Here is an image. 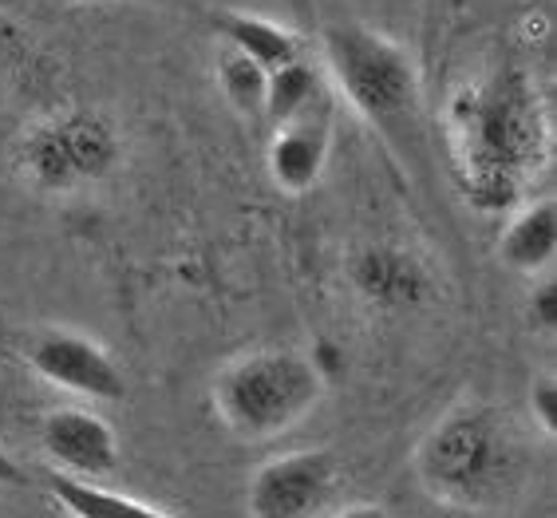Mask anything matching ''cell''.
I'll return each instance as SVG.
<instances>
[{"label": "cell", "instance_id": "cell-14", "mask_svg": "<svg viewBox=\"0 0 557 518\" xmlns=\"http://www.w3.org/2000/svg\"><path fill=\"white\" fill-rule=\"evenodd\" d=\"M321 108V76L312 72L309 64H300V60H293V64L277 67V72H269V87H265V108L269 120L277 123H289L297 120V115H305V111Z\"/></svg>", "mask_w": 557, "mask_h": 518}, {"label": "cell", "instance_id": "cell-15", "mask_svg": "<svg viewBox=\"0 0 557 518\" xmlns=\"http://www.w3.org/2000/svg\"><path fill=\"white\" fill-rule=\"evenodd\" d=\"M265 87H269V72L253 64V60H246V55L237 52H230L222 60V91L237 111L253 115V111L265 108Z\"/></svg>", "mask_w": 557, "mask_h": 518}, {"label": "cell", "instance_id": "cell-6", "mask_svg": "<svg viewBox=\"0 0 557 518\" xmlns=\"http://www.w3.org/2000/svg\"><path fill=\"white\" fill-rule=\"evenodd\" d=\"M119 159L115 131L99 115H67L24 143V171L48 190L103 178Z\"/></svg>", "mask_w": 557, "mask_h": 518}, {"label": "cell", "instance_id": "cell-18", "mask_svg": "<svg viewBox=\"0 0 557 518\" xmlns=\"http://www.w3.org/2000/svg\"><path fill=\"white\" fill-rule=\"evenodd\" d=\"M309 365L317 368V377H321L324 384H329V377H333V372H341V368H344L341 348L329 345V341H317V348H312V353H309Z\"/></svg>", "mask_w": 557, "mask_h": 518}, {"label": "cell", "instance_id": "cell-20", "mask_svg": "<svg viewBox=\"0 0 557 518\" xmlns=\"http://www.w3.org/2000/svg\"><path fill=\"white\" fill-rule=\"evenodd\" d=\"M16 483H24V471L16 467L12 455L0 452V486H16Z\"/></svg>", "mask_w": 557, "mask_h": 518}, {"label": "cell", "instance_id": "cell-17", "mask_svg": "<svg viewBox=\"0 0 557 518\" xmlns=\"http://www.w3.org/2000/svg\"><path fill=\"white\" fill-rule=\"evenodd\" d=\"M530 317H534L537 329H554L557 324V285L554 281H542L530 297Z\"/></svg>", "mask_w": 557, "mask_h": 518}, {"label": "cell", "instance_id": "cell-12", "mask_svg": "<svg viewBox=\"0 0 557 518\" xmlns=\"http://www.w3.org/2000/svg\"><path fill=\"white\" fill-rule=\"evenodd\" d=\"M554 249H557L554 202H537L506 226L503 242H498V258H503L510 270L537 273L554 261Z\"/></svg>", "mask_w": 557, "mask_h": 518}, {"label": "cell", "instance_id": "cell-7", "mask_svg": "<svg viewBox=\"0 0 557 518\" xmlns=\"http://www.w3.org/2000/svg\"><path fill=\"white\" fill-rule=\"evenodd\" d=\"M28 365L36 377H44L55 388H67L87 399H123L127 396V377L123 368L111 360V353L87 341L79 333H40L28 348Z\"/></svg>", "mask_w": 557, "mask_h": 518}, {"label": "cell", "instance_id": "cell-10", "mask_svg": "<svg viewBox=\"0 0 557 518\" xmlns=\"http://www.w3.org/2000/svg\"><path fill=\"white\" fill-rule=\"evenodd\" d=\"M356 289L364 293L372 305H384V309H404V305H419L428 297L431 281L423 273L416 258L408 254H396V249H364L352 266Z\"/></svg>", "mask_w": 557, "mask_h": 518}, {"label": "cell", "instance_id": "cell-11", "mask_svg": "<svg viewBox=\"0 0 557 518\" xmlns=\"http://www.w3.org/2000/svg\"><path fill=\"white\" fill-rule=\"evenodd\" d=\"M44 491L52 495V503L64 510L67 518H174V515H166V510L143 503V498L119 495V491L87 483V479L60 476V471H48V476H44Z\"/></svg>", "mask_w": 557, "mask_h": 518}, {"label": "cell", "instance_id": "cell-19", "mask_svg": "<svg viewBox=\"0 0 557 518\" xmlns=\"http://www.w3.org/2000/svg\"><path fill=\"white\" fill-rule=\"evenodd\" d=\"M333 518H392V510H384L380 503H352V507L336 510Z\"/></svg>", "mask_w": 557, "mask_h": 518}, {"label": "cell", "instance_id": "cell-1", "mask_svg": "<svg viewBox=\"0 0 557 518\" xmlns=\"http://www.w3.org/2000/svg\"><path fill=\"white\" fill-rule=\"evenodd\" d=\"M416 479L443 507L503 510L534 479V455L503 411L479 399L455 404L416 447Z\"/></svg>", "mask_w": 557, "mask_h": 518}, {"label": "cell", "instance_id": "cell-3", "mask_svg": "<svg viewBox=\"0 0 557 518\" xmlns=\"http://www.w3.org/2000/svg\"><path fill=\"white\" fill-rule=\"evenodd\" d=\"M324 380L309 357L289 348H265L225 365L214 380L218 420L242 440H273L293 432L321 404Z\"/></svg>", "mask_w": 557, "mask_h": 518}, {"label": "cell", "instance_id": "cell-8", "mask_svg": "<svg viewBox=\"0 0 557 518\" xmlns=\"http://www.w3.org/2000/svg\"><path fill=\"white\" fill-rule=\"evenodd\" d=\"M40 447L52 471L96 483L119 464V435L103 416L87 408H55L44 416Z\"/></svg>", "mask_w": 557, "mask_h": 518}, {"label": "cell", "instance_id": "cell-4", "mask_svg": "<svg viewBox=\"0 0 557 518\" xmlns=\"http://www.w3.org/2000/svg\"><path fill=\"white\" fill-rule=\"evenodd\" d=\"M324 52L333 76L360 115L384 135L392 147L416 139L419 79L404 48L360 24H336L324 33Z\"/></svg>", "mask_w": 557, "mask_h": 518}, {"label": "cell", "instance_id": "cell-13", "mask_svg": "<svg viewBox=\"0 0 557 518\" xmlns=\"http://www.w3.org/2000/svg\"><path fill=\"white\" fill-rule=\"evenodd\" d=\"M214 28L234 44L237 55L253 60L265 72H277V67L293 64L297 60V44L289 33H281L277 24L258 21V16H237V12H222L214 16Z\"/></svg>", "mask_w": 557, "mask_h": 518}, {"label": "cell", "instance_id": "cell-2", "mask_svg": "<svg viewBox=\"0 0 557 518\" xmlns=\"http://www.w3.org/2000/svg\"><path fill=\"white\" fill-rule=\"evenodd\" d=\"M459 139L467 151V195L479 210L515 206L518 186L542 151L537 108L525 96V79L506 76L483 91L455 99Z\"/></svg>", "mask_w": 557, "mask_h": 518}, {"label": "cell", "instance_id": "cell-9", "mask_svg": "<svg viewBox=\"0 0 557 518\" xmlns=\"http://www.w3.org/2000/svg\"><path fill=\"white\" fill-rule=\"evenodd\" d=\"M329 139H333V127H329L324 108H312L297 120L281 123L269 143V174L277 178V186L293 195L309 190L329 162Z\"/></svg>", "mask_w": 557, "mask_h": 518}, {"label": "cell", "instance_id": "cell-5", "mask_svg": "<svg viewBox=\"0 0 557 518\" xmlns=\"http://www.w3.org/2000/svg\"><path fill=\"white\" fill-rule=\"evenodd\" d=\"M341 483V467L324 447L273 455L249 476L246 515L249 518H321Z\"/></svg>", "mask_w": 557, "mask_h": 518}, {"label": "cell", "instance_id": "cell-16", "mask_svg": "<svg viewBox=\"0 0 557 518\" xmlns=\"http://www.w3.org/2000/svg\"><path fill=\"white\" fill-rule=\"evenodd\" d=\"M530 420L542 435H554L557 432V384L554 377H537L530 384Z\"/></svg>", "mask_w": 557, "mask_h": 518}]
</instances>
